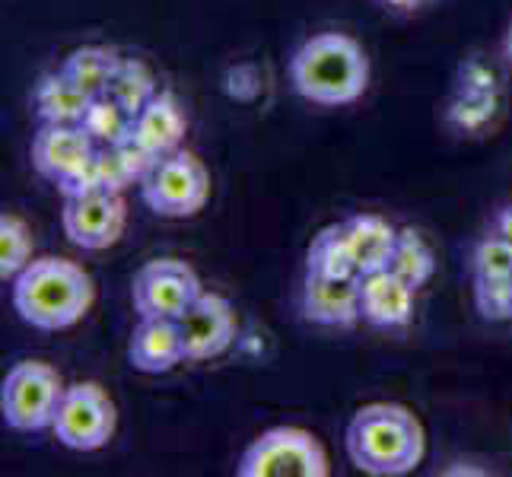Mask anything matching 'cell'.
Listing matches in <instances>:
<instances>
[{
	"mask_svg": "<svg viewBox=\"0 0 512 477\" xmlns=\"http://www.w3.org/2000/svg\"><path fill=\"white\" fill-rule=\"evenodd\" d=\"M210 198V172L191 150H175L160 156V163L140 182V201L156 217L185 220L204 210Z\"/></svg>",
	"mask_w": 512,
	"mask_h": 477,
	"instance_id": "5b68a950",
	"label": "cell"
},
{
	"mask_svg": "<svg viewBox=\"0 0 512 477\" xmlns=\"http://www.w3.org/2000/svg\"><path fill=\"white\" fill-rule=\"evenodd\" d=\"M427 452L420 420L401 404H366L347 423L350 462L376 477L411 474Z\"/></svg>",
	"mask_w": 512,
	"mask_h": 477,
	"instance_id": "3957f363",
	"label": "cell"
},
{
	"mask_svg": "<svg viewBox=\"0 0 512 477\" xmlns=\"http://www.w3.org/2000/svg\"><path fill=\"white\" fill-rule=\"evenodd\" d=\"M128 204L118 191H90L77 198H64L61 229L83 252H102L125 233Z\"/></svg>",
	"mask_w": 512,
	"mask_h": 477,
	"instance_id": "9c48e42d",
	"label": "cell"
},
{
	"mask_svg": "<svg viewBox=\"0 0 512 477\" xmlns=\"http://www.w3.org/2000/svg\"><path fill=\"white\" fill-rule=\"evenodd\" d=\"M83 128L96 140V147H118L134 134V115L112 96H96L83 118Z\"/></svg>",
	"mask_w": 512,
	"mask_h": 477,
	"instance_id": "ffe728a7",
	"label": "cell"
},
{
	"mask_svg": "<svg viewBox=\"0 0 512 477\" xmlns=\"http://www.w3.org/2000/svg\"><path fill=\"white\" fill-rule=\"evenodd\" d=\"M474 306L487 322H509L512 318V284H487L474 280Z\"/></svg>",
	"mask_w": 512,
	"mask_h": 477,
	"instance_id": "d4e9b609",
	"label": "cell"
},
{
	"mask_svg": "<svg viewBox=\"0 0 512 477\" xmlns=\"http://www.w3.org/2000/svg\"><path fill=\"white\" fill-rule=\"evenodd\" d=\"M293 90L312 105L338 109L357 102L369 86V58L357 39L344 32H319L290 58Z\"/></svg>",
	"mask_w": 512,
	"mask_h": 477,
	"instance_id": "7a4b0ae2",
	"label": "cell"
},
{
	"mask_svg": "<svg viewBox=\"0 0 512 477\" xmlns=\"http://www.w3.org/2000/svg\"><path fill=\"white\" fill-rule=\"evenodd\" d=\"M306 274L322 277H360L357 261H353L350 242L344 233V223L325 226L319 236H312L306 252Z\"/></svg>",
	"mask_w": 512,
	"mask_h": 477,
	"instance_id": "d6986e66",
	"label": "cell"
},
{
	"mask_svg": "<svg viewBox=\"0 0 512 477\" xmlns=\"http://www.w3.org/2000/svg\"><path fill=\"white\" fill-rule=\"evenodd\" d=\"M96 169H99V182H102L105 191H118L121 194L128 185L137 182L115 147H99V153H96Z\"/></svg>",
	"mask_w": 512,
	"mask_h": 477,
	"instance_id": "4316f807",
	"label": "cell"
},
{
	"mask_svg": "<svg viewBox=\"0 0 512 477\" xmlns=\"http://www.w3.org/2000/svg\"><path fill=\"white\" fill-rule=\"evenodd\" d=\"M185 131H188V118L182 112V105L166 90L156 93L134 118V137L156 156H169L175 150H182Z\"/></svg>",
	"mask_w": 512,
	"mask_h": 477,
	"instance_id": "9a60e30c",
	"label": "cell"
},
{
	"mask_svg": "<svg viewBox=\"0 0 512 477\" xmlns=\"http://www.w3.org/2000/svg\"><path fill=\"white\" fill-rule=\"evenodd\" d=\"M10 284L16 315L39 331L74 328L96 299L93 277L77 261L55 255L32 258Z\"/></svg>",
	"mask_w": 512,
	"mask_h": 477,
	"instance_id": "6da1fadb",
	"label": "cell"
},
{
	"mask_svg": "<svg viewBox=\"0 0 512 477\" xmlns=\"http://www.w3.org/2000/svg\"><path fill=\"white\" fill-rule=\"evenodd\" d=\"M64 382L55 366L42 360H23L7 369L0 382V414L16 433H42L51 430L64 395Z\"/></svg>",
	"mask_w": 512,
	"mask_h": 477,
	"instance_id": "277c9868",
	"label": "cell"
},
{
	"mask_svg": "<svg viewBox=\"0 0 512 477\" xmlns=\"http://www.w3.org/2000/svg\"><path fill=\"white\" fill-rule=\"evenodd\" d=\"M99 153L96 140L83 125H42L32 137V166L51 185L70 182Z\"/></svg>",
	"mask_w": 512,
	"mask_h": 477,
	"instance_id": "8fae6325",
	"label": "cell"
},
{
	"mask_svg": "<svg viewBox=\"0 0 512 477\" xmlns=\"http://www.w3.org/2000/svg\"><path fill=\"white\" fill-rule=\"evenodd\" d=\"M344 233H347L360 277L373 274V271H385L388 261L395 255L398 236H401L392 223L376 214H357V217L344 220Z\"/></svg>",
	"mask_w": 512,
	"mask_h": 477,
	"instance_id": "e0dca14e",
	"label": "cell"
},
{
	"mask_svg": "<svg viewBox=\"0 0 512 477\" xmlns=\"http://www.w3.org/2000/svg\"><path fill=\"white\" fill-rule=\"evenodd\" d=\"M185 360L207 363L226 353L236 341V312L229 299L220 293H201L191 303V309L179 318Z\"/></svg>",
	"mask_w": 512,
	"mask_h": 477,
	"instance_id": "30bf717a",
	"label": "cell"
},
{
	"mask_svg": "<svg viewBox=\"0 0 512 477\" xmlns=\"http://www.w3.org/2000/svg\"><path fill=\"white\" fill-rule=\"evenodd\" d=\"M449 118L455 121L458 128L465 131H478L481 125L493 118V99L490 93H462L449 109Z\"/></svg>",
	"mask_w": 512,
	"mask_h": 477,
	"instance_id": "484cf974",
	"label": "cell"
},
{
	"mask_svg": "<svg viewBox=\"0 0 512 477\" xmlns=\"http://www.w3.org/2000/svg\"><path fill=\"white\" fill-rule=\"evenodd\" d=\"M115 427H118V411L109 392L96 382H74L64 388L51 433L58 436L61 446L74 452H96L102 446H109Z\"/></svg>",
	"mask_w": 512,
	"mask_h": 477,
	"instance_id": "52a82bcc",
	"label": "cell"
},
{
	"mask_svg": "<svg viewBox=\"0 0 512 477\" xmlns=\"http://www.w3.org/2000/svg\"><path fill=\"white\" fill-rule=\"evenodd\" d=\"M471 274L474 280H487V284H512V245L497 233L484 236L474 245Z\"/></svg>",
	"mask_w": 512,
	"mask_h": 477,
	"instance_id": "cb8c5ba5",
	"label": "cell"
},
{
	"mask_svg": "<svg viewBox=\"0 0 512 477\" xmlns=\"http://www.w3.org/2000/svg\"><path fill=\"white\" fill-rule=\"evenodd\" d=\"M156 93H160V90H156V80L150 74V67L144 61H137V58H121L115 77L109 83V90H105V96H112L118 105H125L134 118Z\"/></svg>",
	"mask_w": 512,
	"mask_h": 477,
	"instance_id": "44dd1931",
	"label": "cell"
},
{
	"mask_svg": "<svg viewBox=\"0 0 512 477\" xmlns=\"http://www.w3.org/2000/svg\"><path fill=\"white\" fill-rule=\"evenodd\" d=\"M118 64H121V55L115 48L83 45V48L70 51V55L64 58V64H61V70L80 86L83 93H90L96 99V96H105V90H109Z\"/></svg>",
	"mask_w": 512,
	"mask_h": 477,
	"instance_id": "ac0fdd59",
	"label": "cell"
},
{
	"mask_svg": "<svg viewBox=\"0 0 512 477\" xmlns=\"http://www.w3.org/2000/svg\"><path fill=\"white\" fill-rule=\"evenodd\" d=\"M90 105L93 96L83 93L61 67L45 74L32 93V109L42 125H83Z\"/></svg>",
	"mask_w": 512,
	"mask_h": 477,
	"instance_id": "2e32d148",
	"label": "cell"
},
{
	"mask_svg": "<svg viewBox=\"0 0 512 477\" xmlns=\"http://www.w3.org/2000/svg\"><path fill=\"white\" fill-rule=\"evenodd\" d=\"M32 233L29 226L16 217V214H4L0 217V280H16L26 264L32 261Z\"/></svg>",
	"mask_w": 512,
	"mask_h": 477,
	"instance_id": "603a6c76",
	"label": "cell"
},
{
	"mask_svg": "<svg viewBox=\"0 0 512 477\" xmlns=\"http://www.w3.org/2000/svg\"><path fill=\"white\" fill-rule=\"evenodd\" d=\"M503 55H506V61L512 64V23H509V29H506V39H503Z\"/></svg>",
	"mask_w": 512,
	"mask_h": 477,
	"instance_id": "f546056e",
	"label": "cell"
},
{
	"mask_svg": "<svg viewBox=\"0 0 512 477\" xmlns=\"http://www.w3.org/2000/svg\"><path fill=\"white\" fill-rule=\"evenodd\" d=\"M385 7H395V10H414L420 4H427V0H382Z\"/></svg>",
	"mask_w": 512,
	"mask_h": 477,
	"instance_id": "f1b7e54d",
	"label": "cell"
},
{
	"mask_svg": "<svg viewBox=\"0 0 512 477\" xmlns=\"http://www.w3.org/2000/svg\"><path fill=\"white\" fill-rule=\"evenodd\" d=\"M388 271L398 274L404 284H411L414 290H420L433 277L436 261H433L430 245L423 242L420 233H414V229H401L395 255H392V261H388Z\"/></svg>",
	"mask_w": 512,
	"mask_h": 477,
	"instance_id": "7402d4cb",
	"label": "cell"
},
{
	"mask_svg": "<svg viewBox=\"0 0 512 477\" xmlns=\"http://www.w3.org/2000/svg\"><path fill=\"white\" fill-rule=\"evenodd\" d=\"M128 360L134 369L150 376L175 369L185 360L179 322H172V318H140L128 344Z\"/></svg>",
	"mask_w": 512,
	"mask_h": 477,
	"instance_id": "5bb4252c",
	"label": "cell"
},
{
	"mask_svg": "<svg viewBox=\"0 0 512 477\" xmlns=\"http://www.w3.org/2000/svg\"><path fill=\"white\" fill-rule=\"evenodd\" d=\"M414 287L392 271H373L360 277V309L363 322L373 328L392 331L404 328L414 318Z\"/></svg>",
	"mask_w": 512,
	"mask_h": 477,
	"instance_id": "4fadbf2b",
	"label": "cell"
},
{
	"mask_svg": "<svg viewBox=\"0 0 512 477\" xmlns=\"http://www.w3.org/2000/svg\"><path fill=\"white\" fill-rule=\"evenodd\" d=\"M303 318L322 328H353L363 318L360 277H322L306 274L299 296Z\"/></svg>",
	"mask_w": 512,
	"mask_h": 477,
	"instance_id": "7c38bea8",
	"label": "cell"
},
{
	"mask_svg": "<svg viewBox=\"0 0 512 477\" xmlns=\"http://www.w3.org/2000/svg\"><path fill=\"white\" fill-rule=\"evenodd\" d=\"M493 233L512 245V204L497 210V217H493Z\"/></svg>",
	"mask_w": 512,
	"mask_h": 477,
	"instance_id": "83f0119b",
	"label": "cell"
},
{
	"mask_svg": "<svg viewBox=\"0 0 512 477\" xmlns=\"http://www.w3.org/2000/svg\"><path fill=\"white\" fill-rule=\"evenodd\" d=\"M201 293V277L194 274L191 264L179 258L147 261L131 284V299L140 318H172V322H179Z\"/></svg>",
	"mask_w": 512,
	"mask_h": 477,
	"instance_id": "ba28073f",
	"label": "cell"
},
{
	"mask_svg": "<svg viewBox=\"0 0 512 477\" xmlns=\"http://www.w3.org/2000/svg\"><path fill=\"white\" fill-rule=\"evenodd\" d=\"M239 477H325L328 455L309 430L271 427L242 452Z\"/></svg>",
	"mask_w": 512,
	"mask_h": 477,
	"instance_id": "8992f818",
	"label": "cell"
}]
</instances>
